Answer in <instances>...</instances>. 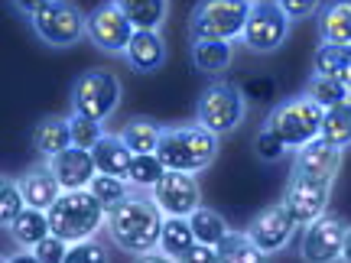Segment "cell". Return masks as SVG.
Segmentation results:
<instances>
[{"label":"cell","mask_w":351,"mask_h":263,"mask_svg":"<svg viewBox=\"0 0 351 263\" xmlns=\"http://www.w3.org/2000/svg\"><path fill=\"white\" fill-rule=\"evenodd\" d=\"M276 3H280V10L287 13L289 20H306V16H313L319 10L322 0H276Z\"/></svg>","instance_id":"39"},{"label":"cell","mask_w":351,"mask_h":263,"mask_svg":"<svg viewBox=\"0 0 351 263\" xmlns=\"http://www.w3.org/2000/svg\"><path fill=\"white\" fill-rule=\"evenodd\" d=\"M251 16V3L244 0H199V7L189 16L192 39H231L244 33Z\"/></svg>","instance_id":"5"},{"label":"cell","mask_w":351,"mask_h":263,"mask_svg":"<svg viewBox=\"0 0 351 263\" xmlns=\"http://www.w3.org/2000/svg\"><path fill=\"white\" fill-rule=\"evenodd\" d=\"M91 156H95L98 173L117 175V179H127V173H130V160H134V153H130V147L121 140V134H104L101 143L91 150Z\"/></svg>","instance_id":"19"},{"label":"cell","mask_w":351,"mask_h":263,"mask_svg":"<svg viewBox=\"0 0 351 263\" xmlns=\"http://www.w3.org/2000/svg\"><path fill=\"white\" fill-rule=\"evenodd\" d=\"M134 33H137V26L127 20V13L114 0H108V3H101V7H95L88 13V39L101 52H111V55L127 52Z\"/></svg>","instance_id":"12"},{"label":"cell","mask_w":351,"mask_h":263,"mask_svg":"<svg viewBox=\"0 0 351 263\" xmlns=\"http://www.w3.org/2000/svg\"><path fill=\"white\" fill-rule=\"evenodd\" d=\"M7 263H39V257L33 251H20V253H10Z\"/></svg>","instance_id":"43"},{"label":"cell","mask_w":351,"mask_h":263,"mask_svg":"<svg viewBox=\"0 0 351 263\" xmlns=\"http://www.w3.org/2000/svg\"><path fill=\"white\" fill-rule=\"evenodd\" d=\"M345 234L348 225L335 218V214H322L313 225H306L300 240V257L302 263H339L345 251Z\"/></svg>","instance_id":"11"},{"label":"cell","mask_w":351,"mask_h":263,"mask_svg":"<svg viewBox=\"0 0 351 263\" xmlns=\"http://www.w3.org/2000/svg\"><path fill=\"white\" fill-rule=\"evenodd\" d=\"M244 3H254V0H244Z\"/></svg>","instance_id":"45"},{"label":"cell","mask_w":351,"mask_h":263,"mask_svg":"<svg viewBox=\"0 0 351 263\" xmlns=\"http://www.w3.org/2000/svg\"><path fill=\"white\" fill-rule=\"evenodd\" d=\"M234 59L228 39H192V62L205 75H221Z\"/></svg>","instance_id":"22"},{"label":"cell","mask_w":351,"mask_h":263,"mask_svg":"<svg viewBox=\"0 0 351 263\" xmlns=\"http://www.w3.org/2000/svg\"><path fill=\"white\" fill-rule=\"evenodd\" d=\"M332 199V179H313V175H289L283 192V208L293 214L296 225H313L322 218Z\"/></svg>","instance_id":"10"},{"label":"cell","mask_w":351,"mask_h":263,"mask_svg":"<svg viewBox=\"0 0 351 263\" xmlns=\"http://www.w3.org/2000/svg\"><path fill=\"white\" fill-rule=\"evenodd\" d=\"M137 29H160L166 20V0H114Z\"/></svg>","instance_id":"30"},{"label":"cell","mask_w":351,"mask_h":263,"mask_svg":"<svg viewBox=\"0 0 351 263\" xmlns=\"http://www.w3.org/2000/svg\"><path fill=\"white\" fill-rule=\"evenodd\" d=\"M176 263H221L218 260V247H208V244H195L189 247Z\"/></svg>","instance_id":"40"},{"label":"cell","mask_w":351,"mask_h":263,"mask_svg":"<svg viewBox=\"0 0 351 263\" xmlns=\"http://www.w3.org/2000/svg\"><path fill=\"white\" fill-rule=\"evenodd\" d=\"M46 214H49V227L56 238L69 240V244H78V240H88L104 225L108 208L88 188H75V192H62L59 201Z\"/></svg>","instance_id":"3"},{"label":"cell","mask_w":351,"mask_h":263,"mask_svg":"<svg viewBox=\"0 0 351 263\" xmlns=\"http://www.w3.org/2000/svg\"><path fill=\"white\" fill-rule=\"evenodd\" d=\"M189 225H192V234L199 244H208V247H218L221 240L231 234L228 231V221L215 208H195L189 214Z\"/></svg>","instance_id":"28"},{"label":"cell","mask_w":351,"mask_h":263,"mask_svg":"<svg viewBox=\"0 0 351 263\" xmlns=\"http://www.w3.org/2000/svg\"><path fill=\"white\" fill-rule=\"evenodd\" d=\"M13 7H16V10L23 13V16H29V20H33V16H36L39 10H43V7H46V3H49V0H10Z\"/></svg>","instance_id":"41"},{"label":"cell","mask_w":351,"mask_h":263,"mask_svg":"<svg viewBox=\"0 0 351 263\" xmlns=\"http://www.w3.org/2000/svg\"><path fill=\"white\" fill-rule=\"evenodd\" d=\"M218 260L221 263H270V253L261 251L247 231H231L221 244H218Z\"/></svg>","instance_id":"25"},{"label":"cell","mask_w":351,"mask_h":263,"mask_svg":"<svg viewBox=\"0 0 351 263\" xmlns=\"http://www.w3.org/2000/svg\"><path fill=\"white\" fill-rule=\"evenodd\" d=\"M166 175V166L156 153H134L130 160V173H127V182L130 186H156Z\"/></svg>","instance_id":"32"},{"label":"cell","mask_w":351,"mask_h":263,"mask_svg":"<svg viewBox=\"0 0 351 263\" xmlns=\"http://www.w3.org/2000/svg\"><path fill=\"white\" fill-rule=\"evenodd\" d=\"M215 153H218V134L205 130L202 124H186L163 130L156 156L163 160L166 169L195 175L215 163Z\"/></svg>","instance_id":"2"},{"label":"cell","mask_w":351,"mask_h":263,"mask_svg":"<svg viewBox=\"0 0 351 263\" xmlns=\"http://www.w3.org/2000/svg\"><path fill=\"white\" fill-rule=\"evenodd\" d=\"M10 238L20 244V247H36L39 240H46L52 234V227H49V214L46 212H39V208H23V214L13 221L10 227Z\"/></svg>","instance_id":"24"},{"label":"cell","mask_w":351,"mask_h":263,"mask_svg":"<svg viewBox=\"0 0 351 263\" xmlns=\"http://www.w3.org/2000/svg\"><path fill=\"white\" fill-rule=\"evenodd\" d=\"M319 36L332 46H351V0H332L319 10Z\"/></svg>","instance_id":"20"},{"label":"cell","mask_w":351,"mask_h":263,"mask_svg":"<svg viewBox=\"0 0 351 263\" xmlns=\"http://www.w3.org/2000/svg\"><path fill=\"white\" fill-rule=\"evenodd\" d=\"M33 147H36V153L46 156V160L59 156V153L69 150V147H75V143H72V127H69V121H65V117H43V121L33 127Z\"/></svg>","instance_id":"21"},{"label":"cell","mask_w":351,"mask_h":263,"mask_svg":"<svg viewBox=\"0 0 351 263\" xmlns=\"http://www.w3.org/2000/svg\"><path fill=\"white\" fill-rule=\"evenodd\" d=\"M289 23H293V20L280 10L276 0H254L247 26H244V33H241V42L251 52H274L287 42Z\"/></svg>","instance_id":"9"},{"label":"cell","mask_w":351,"mask_h":263,"mask_svg":"<svg viewBox=\"0 0 351 263\" xmlns=\"http://www.w3.org/2000/svg\"><path fill=\"white\" fill-rule=\"evenodd\" d=\"M65 263H108V251H104V244H98V240H91V238L78 240V244L69 247Z\"/></svg>","instance_id":"37"},{"label":"cell","mask_w":351,"mask_h":263,"mask_svg":"<svg viewBox=\"0 0 351 263\" xmlns=\"http://www.w3.org/2000/svg\"><path fill=\"white\" fill-rule=\"evenodd\" d=\"M121 104V82L108 68H88L85 75L75 78L72 85V114L104 121L111 117Z\"/></svg>","instance_id":"6"},{"label":"cell","mask_w":351,"mask_h":263,"mask_svg":"<svg viewBox=\"0 0 351 263\" xmlns=\"http://www.w3.org/2000/svg\"><path fill=\"white\" fill-rule=\"evenodd\" d=\"M319 137L326 140V143H332V147H339V150H348L351 147V101L328 108L326 117H322Z\"/></svg>","instance_id":"27"},{"label":"cell","mask_w":351,"mask_h":263,"mask_svg":"<svg viewBox=\"0 0 351 263\" xmlns=\"http://www.w3.org/2000/svg\"><path fill=\"white\" fill-rule=\"evenodd\" d=\"M52 175L59 179L62 192H75V188H88L91 179L98 175V166H95V156L91 150H82V147H69L59 156L49 160Z\"/></svg>","instance_id":"15"},{"label":"cell","mask_w":351,"mask_h":263,"mask_svg":"<svg viewBox=\"0 0 351 263\" xmlns=\"http://www.w3.org/2000/svg\"><path fill=\"white\" fill-rule=\"evenodd\" d=\"M26 208V199L23 192H20V182H13V179H3V186H0V225L10 227Z\"/></svg>","instance_id":"34"},{"label":"cell","mask_w":351,"mask_h":263,"mask_svg":"<svg viewBox=\"0 0 351 263\" xmlns=\"http://www.w3.org/2000/svg\"><path fill=\"white\" fill-rule=\"evenodd\" d=\"M306 95L328 111V108H335V104L351 101V88L341 85V82H335V78H328V75H313L309 78V85H306Z\"/></svg>","instance_id":"31"},{"label":"cell","mask_w":351,"mask_h":263,"mask_svg":"<svg viewBox=\"0 0 351 263\" xmlns=\"http://www.w3.org/2000/svg\"><path fill=\"white\" fill-rule=\"evenodd\" d=\"M322 117H326V108L315 104L309 95H300V98L280 101L274 111L267 114V130H274L276 137L283 140L287 147H306L319 137L322 130Z\"/></svg>","instance_id":"4"},{"label":"cell","mask_w":351,"mask_h":263,"mask_svg":"<svg viewBox=\"0 0 351 263\" xmlns=\"http://www.w3.org/2000/svg\"><path fill=\"white\" fill-rule=\"evenodd\" d=\"M33 253L39 257V263H65V253H69V240L56 238V234H49L46 240H39L36 247H33Z\"/></svg>","instance_id":"38"},{"label":"cell","mask_w":351,"mask_h":263,"mask_svg":"<svg viewBox=\"0 0 351 263\" xmlns=\"http://www.w3.org/2000/svg\"><path fill=\"white\" fill-rule=\"evenodd\" d=\"M69 127H72V143L82 147V150H95L101 143V137H104L101 121H91V117H82V114H72Z\"/></svg>","instance_id":"35"},{"label":"cell","mask_w":351,"mask_h":263,"mask_svg":"<svg viewBox=\"0 0 351 263\" xmlns=\"http://www.w3.org/2000/svg\"><path fill=\"white\" fill-rule=\"evenodd\" d=\"M341 166V150L326 143L322 137H315L313 143H306L296 150L293 160V175H313V179H335Z\"/></svg>","instance_id":"16"},{"label":"cell","mask_w":351,"mask_h":263,"mask_svg":"<svg viewBox=\"0 0 351 263\" xmlns=\"http://www.w3.org/2000/svg\"><path fill=\"white\" fill-rule=\"evenodd\" d=\"M163 208L153 201V195H127L117 208L108 212V231L111 240L121 251L134 253H150L160 247V234H163Z\"/></svg>","instance_id":"1"},{"label":"cell","mask_w":351,"mask_h":263,"mask_svg":"<svg viewBox=\"0 0 351 263\" xmlns=\"http://www.w3.org/2000/svg\"><path fill=\"white\" fill-rule=\"evenodd\" d=\"M153 201L163 208V214L173 218H189V214L202 208V188L192 173H176L166 169V175L153 186Z\"/></svg>","instance_id":"13"},{"label":"cell","mask_w":351,"mask_h":263,"mask_svg":"<svg viewBox=\"0 0 351 263\" xmlns=\"http://www.w3.org/2000/svg\"><path fill=\"white\" fill-rule=\"evenodd\" d=\"M293 227H296L293 214H289L283 205H270V208H263L261 214H254L251 218V225H247V238H251L261 251L276 253V251H283V247L289 244Z\"/></svg>","instance_id":"14"},{"label":"cell","mask_w":351,"mask_h":263,"mask_svg":"<svg viewBox=\"0 0 351 263\" xmlns=\"http://www.w3.org/2000/svg\"><path fill=\"white\" fill-rule=\"evenodd\" d=\"M315 75H328L341 82V85L351 88V46H332V42H322L315 49Z\"/></svg>","instance_id":"23"},{"label":"cell","mask_w":351,"mask_h":263,"mask_svg":"<svg viewBox=\"0 0 351 263\" xmlns=\"http://www.w3.org/2000/svg\"><path fill=\"white\" fill-rule=\"evenodd\" d=\"M124 59L134 72H143V75L156 72V68L166 62L163 36H160L156 29H137L134 39H130V46H127V52H124Z\"/></svg>","instance_id":"18"},{"label":"cell","mask_w":351,"mask_h":263,"mask_svg":"<svg viewBox=\"0 0 351 263\" xmlns=\"http://www.w3.org/2000/svg\"><path fill=\"white\" fill-rule=\"evenodd\" d=\"M137 263H176V260H173V257H166L163 251H160V253H156V251H150V253H140V257H137Z\"/></svg>","instance_id":"42"},{"label":"cell","mask_w":351,"mask_h":263,"mask_svg":"<svg viewBox=\"0 0 351 263\" xmlns=\"http://www.w3.org/2000/svg\"><path fill=\"white\" fill-rule=\"evenodd\" d=\"M341 260L351 263V227H348V234H345V251H341Z\"/></svg>","instance_id":"44"},{"label":"cell","mask_w":351,"mask_h":263,"mask_svg":"<svg viewBox=\"0 0 351 263\" xmlns=\"http://www.w3.org/2000/svg\"><path fill=\"white\" fill-rule=\"evenodd\" d=\"M20 192H23V199H26V208L49 212L52 205L59 201V195H62V186H59V179L52 175L49 166H33V169H26L23 179H20Z\"/></svg>","instance_id":"17"},{"label":"cell","mask_w":351,"mask_h":263,"mask_svg":"<svg viewBox=\"0 0 351 263\" xmlns=\"http://www.w3.org/2000/svg\"><path fill=\"white\" fill-rule=\"evenodd\" d=\"M244 114H247V104H244L241 88L228 85V82H212V85L199 95V104H195L199 124L205 127V130L218 134V137H221V134H231L234 127H241Z\"/></svg>","instance_id":"7"},{"label":"cell","mask_w":351,"mask_h":263,"mask_svg":"<svg viewBox=\"0 0 351 263\" xmlns=\"http://www.w3.org/2000/svg\"><path fill=\"white\" fill-rule=\"evenodd\" d=\"M29 23H33V33L56 49L75 46L82 36H88V16L72 0H49Z\"/></svg>","instance_id":"8"},{"label":"cell","mask_w":351,"mask_h":263,"mask_svg":"<svg viewBox=\"0 0 351 263\" xmlns=\"http://www.w3.org/2000/svg\"><path fill=\"white\" fill-rule=\"evenodd\" d=\"M287 150H289L287 143L276 137L274 130H267V127H263L261 134L254 137V153L261 156L263 163H276V160H283V153H287Z\"/></svg>","instance_id":"36"},{"label":"cell","mask_w":351,"mask_h":263,"mask_svg":"<svg viewBox=\"0 0 351 263\" xmlns=\"http://www.w3.org/2000/svg\"><path fill=\"white\" fill-rule=\"evenodd\" d=\"M199 240H195V234H192V225H189V218H166L163 221V234H160V247H163L166 257H173V260H179L182 253L189 251V247H195Z\"/></svg>","instance_id":"29"},{"label":"cell","mask_w":351,"mask_h":263,"mask_svg":"<svg viewBox=\"0 0 351 263\" xmlns=\"http://www.w3.org/2000/svg\"><path fill=\"white\" fill-rule=\"evenodd\" d=\"M121 140L130 147V153H156L160 150V140H163V127L156 121H150V117H134L121 130Z\"/></svg>","instance_id":"26"},{"label":"cell","mask_w":351,"mask_h":263,"mask_svg":"<svg viewBox=\"0 0 351 263\" xmlns=\"http://www.w3.org/2000/svg\"><path fill=\"white\" fill-rule=\"evenodd\" d=\"M88 192L95 195V199L111 212V208H117L121 201L130 195V188H127V179H117V175H104L98 173L95 179H91V186H88Z\"/></svg>","instance_id":"33"}]
</instances>
